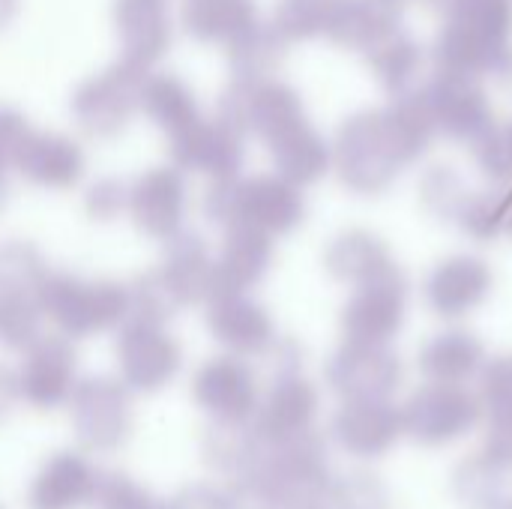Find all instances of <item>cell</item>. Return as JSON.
Segmentation results:
<instances>
[{
	"label": "cell",
	"mask_w": 512,
	"mask_h": 509,
	"mask_svg": "<svg viewBox=\"0 0 512 509\" xmlns=\"http://www.w3.org/2000/svg\"><path fill=\"white\" fill-rule=\"evenodd\" d=\"M483 405L462 384L429 381L402 408L405 435L423 447H444L468 435L480 423Z\"/></svg>",
	"instance_id": "52a82bcc"
},
{
	"label": "cell",
	"mask_w": 512,
	"mask_h": 509,
	"mask_svg": "<svg viewBox=\"0 0 512 509\" xmlns=\"http://www.w3.org/2000/svg\"><path fill=\"white\" fill-rule=\"evenodd\" d=\"M168 509H222V492L207 483H192L177 489Z\"/></svg>",
	"instance_id": "681fc988"
},
{
	"label": "cell",
	"mask_w": 512,
	"mask_h": 509,
	"mask_svg": "<svg viewBox=\"0 0 512 509\" xmlns=\"http://www.w3.org/2000/svg\"><path fill=\"white\" fill-rule=\"evenodd\" d=\"M168 159L183 174L195 171L210 180L237 177L246 165V129L222 114L201 117L192 129L165 138Z\"/></svg>",
	"instance_id": "30bf717a"
},
{
	"label": "cell",
	"mask_w": 512,
	"mask_h": 509,
	"mask_svg": "<svg viewBox=\"0 0 512 509\" xmlns=\"http://www.w3.org/2000/svg\"><path fill=\"white\" fill-rule=\"evenodd\" d=\"M495 288L492 264L480 255L462 252L438 261L426 279V303L435 315L453 321L471 315L477 306L486 303V297Z\"/></svg>",
	"instance_id": "d6986e66"
},
{
	"label": "cell",
	"mask_w": 512,
	"mask_h": 509,
	"mask_svg": "<svg viewBox=\"0 0 512 509\" xmlns=\"http://www.w3.org/2000/svg\"><path fill=\"white\" fill-rule=\"evenodd\" d=\"M420 207L426 216L438 219V222H456L465 201H468V189L462 183V177L450 168V165H435L420 177Z\"/></svg>",
	"instance_id": "8d00e7d4"
},
{
	"label": "cell",
	"mask_w": 512,
	"mask_h": 509,
	"mask_svg": "<svg viewBox=\"0 0 512 509\" xmlns=\"http://www.w3.org/2000/svg\"><path fill=\"white\" fill-rule=\"evenodd\" d=\"M264 147L273 159V171L297 186H312L324 180L333 165L330 141L309 123V117L288 126L285 132L270 138Z\"/></svg>",
	"instance_id": "d4e9b609"
},
{
	"label": "cell",
	"mask_w": 512,
	"mask_h": 509,
	"mask_svg": "<svg viewBox=\"0 0 512 509\" xmlns=\"http://www.w3.org/2000/svg\"><path fill=\"white\" fill-rule=\"evenodd\" d=\"M126 204H129V183L114 174L96 177L81 195V207H84L87 219L102 222V225L120 219L126 213Z\"/></svg>",
	"instance_id": "ee69618b"
},
{
	"label": "cell",
	"mask_w": 512,
	"mask_h": 509,
	"mask_svg": "<svg viewBox=\"0 0 512 509\" xmlns=\"http://www.w3.org/2000/svg\"><path fill=\"white\" fill-rule=\"evenodd\" d=\"M48 270L51 267L33 240H24V237L0 240V282L39 288Z\"/></svg>",
	"instance_id": "60d3db41"
},
{
	"label": "cell",
	"mask_w": 512,
	"mask_h": 509,
	"mask_svg": "<svg viewBox=\"0 0 512 509\" xmlns=\"http://www.w3.org/2000/svg\"><path fill=\"white\" fill-rule=\"evenodd\" d=\"M96 509H168V501L156 498L150 489L135 483L126 474L99 477V489L93 498Z\"/></svg>",
	"instance_id": "f6af8a7d"
},
{
	"label": "cell",
	"mask_w": 512,
	"mask_h": 509,
	"mask_svg": "<svg viewBox=\"0 0 512 509\" xmlns=\"http://www.w3.org/2000/svg\"><path fill=\"white\" fill-rule=\"evenodd\" d=\"M111 24L120 57L153 69L174 45L171 0H111Z\"/></svg>",
	"instance_id": "2e32d148"
},
{
	"label": "cell",
	"mask_w": 512,
	"mask_h": 509,
	"mask_svg": "<svg viewBox=\"0 0 512 509\" xmlns=\"http://www.w3.org/2000/svg\"><path fill=\"white\" fill-rule=\"evenodd\" d=\"M9 204V165L0 159V213Z\"/></svg>",
	"instance_id": "db71d44e"
},
{
	"label": "cell",
	"mask_w": 512,
	"mask_h": 509,
	"mask_svg": "<svg viewBox=\"0 0 512 509\" xmlns=\"http://www.w3.org/2000/svg\"><path fill=\"white\" fill-rule=\"evenodd\" d=\"M396 261L390 255V246L366 228H345L339 231L327 249H324V270L345 285H363L384 270H390Z\"/></svg>",
	"instance_id": "484cf974"
},
{
	"label": "cell",
	"mask_w": 512,
	"mask_h": 509,
	"mask_svg": "<svg viewBox=\"0 0 512 509\" xmlns=\"http://www.w3.org/2000/svg\"><path fill=\"white\" fill-rule=\"evenodd\" d=\"M279 495L258 474H237V480L222 492V509H276Z\"/></svg>",
	"instance_id": "bcb514c9"
},
{
	"label": "cell",
	"mask_w": 512,
	"mask_h": 509,
	"mask_svg": "<svg viewBox=\"0 0 512 509\" xmlns=\"http://www.w3.org/2000/svg\"><path fill=\"white\" fill-rule=\"evenodd\" d=\"M510 462L492 450L462 459L453 471V495L465 509H501L510 501Z\"/></svg>",
	"instance_id": "1f68e13d"
},
{
	"label": "cell",
	"mask_w": 512,
	"mask_h": 509,
	"mask_svg": "<svg viewBox=\"0 0 512 509\" xmlns=\"http://www.w3.org/2000/svg\"><path fill=\"white\" fill-rule=\"evenodd\" d=\"M435 123L417 90L396 96L390 108H366L351 114L333 144V165L339 183L363 198L387 192L396 177L417 162L435 138Z\"/></svg>",
	"instance_id": "6da1fadb"
},
{
	"label": "cell",
	"mask_w": 512,
	"mask_h": 509,
	"mask_svg": "<svg viewBox=\"0 0 512 509\" xmlns=\"http://www.w3.org/2000/svg\"><path fill=\"white\" fill-rule=\"evenodd\" d=\"M18 393L33 411H54L69 402L78 384V351L69 336H39L24 348L18 366Z\"/></svg>",
	"instance_id": "5bb4252c"
},
{
	"label": "cell",
	"mask_w": 512,
	"mask_h": 509,
	"mask_svg": "<svg viewBox=\"0 0 512 509\" xmlns=\"http://www.w3.org/2000/svg\"><path fill=\"white\" fill-rule=\"evenodd\" d=\"M204 306L207 330L228 354L261 357L276 342L273 315L252 294H213Z\"/></svg>",
	"instance_id": "e0dca14e"
},
{
	"label": "cell",
	"mask_w": 512,
	"mask_h": 509,
	"mask_svg": "<svg viewBox=\"0 0 512 509\" xmlns=\"http://www.w3.org/2000/svg\"><path fill=\"white\" fill-rule=\"evenodd\" d=\"M417 366L429 381L441 384H465L468 378L480 375L486 366V348L483 342L468 330H444L432 336L420 354Z\"/></svg>",
	"instance_id": "4dcf8cb0"
},
{
	"label": "cell",
	"mask_w": 512,
	"mask_h": 509,
	"mask_svg": "<svg viewBox=\"0 0 512 509\" xmlns=\"http://www.w3.org/2000/svg\"><path fill=\"white\" fill-rule=\"evenodd\" d=\"M114 360L120 381L132 393H159L183 369V345L174 333L165 330V324L141 321V318H126L117 327V342H114Z\"/></svg>",
	"instance_id": "8992f818"
},
{
	"label": "cell",
	"mask_w": 512,
	"mask_h": 509,
	"mask_svg": "<svg viewBox=\"0 0 512 509\" xmlns=\"http://www.w3.org/2000/svg\"><path fill=\"white\" fill-rule=\"evenodd\" d=\"M480 405L489 414V432L512 438V357H498L483 366Z\"/></svg>",
	"instance_id": "ab89813d"
},
{
	"label": "cell",
	"mask_w": 512,
	"mask_h": 509,
	"mask_svg": "<svg viewBox=\"0 0 512 509\" xmlns=\"http://www.w3.org/2000/svg\"><path fill=\"white\" fill-rule=\"evenodd\" d=\"M399 3H405V0H399ZM429 3H441V0H429Z\"/></svg>",
	"instance_id": "9f6ffc18"
},
{
	"label": "cell",
	"mask_w": 512,
	"mask_h": 509,
	"mask_svg": "<svg viewBox=\"0 0 512 509\" xmlns=\"http://www.w3.org/2000/svg\"><path fill=\"white\" fill-rule=\"evenodd\" d=\"M318 408H321L318 387L309 378H303V372L273 378L267 399L258 405L252 417L255 420L252 429L258 432L264 444H279V441L309 432L318 417Z\"/></svg>",
	"instance_id": "7402d4cb"
},
{
	"label": "cell",
	"mask_w": 512,
	"mask_h": 509,
	"mask_svg": "<svg viewBox=\"0 0 512 509\" xmlns=\"http://www.w3.org/2000/svg\"><path fill=\"white\" fill-rule=\"evenodd\" d=\"M21 402V393H18V375L0 363V423L12 414V408Z\"/></svg>",
	"instance_id": "f907efd6"
},
{
	"label": "cell",
	"mask_w": 512,
	"mask_h": 509,
	"mask_svg": "<svg viewBox=\"0 0 512 509\" xmlns=\"http://www.w3.org/2000/svg\"><path fill=\"white\" fill-rule=\"evenodd\" d=\"M261 438L252 423L213 420L201 438V459L222 474H252L261 459Z\"/></svg>",
	"instance_id": "836d02e7"
},
{
	"label": "cell",
	"mask_w": 512,
	"mask_h": 509,
	"mask_svg": "<svg viewBox=\"0 0 512 509\" xmlns=\"http://www.w3.org/2000/svg\"><path fill=\"white\" fill-rule=\"evenodd\" d=\"M402 27L399 0H342L327 24V39L348 51H366L384 33Z\"/></svg>",
	"instance_id": "83f0119b"
},
{
	"label": "cell",
	"mask_w": 512,
	"mask_h": 509,
	"mask_svg": "<svg viewBox=\"0 0 512 509\" xmlns=\"http://www.w3.org/2000/svg\"><path fill=\"white\" fill-rule=\"evenodd\" d=\"M192 402L219 423H252L261 405V387L246 357L219 354L204 360L192 375Z\"/></svg>",
	"instance_id": "7c38bea8"
},
{
	"label": "cell",
	"mask_w": 512,
	"mask_h": 509,
	"mask_svg": "<svg viewBox=\"0 0 512 509\" xmlns=\"http://www.w3.org/2000/svg\"><path fill=\"white\" fill-rule=\"evenodd\" d=\"M288 39L276 30V24H264L261 18L243 30L237 39H231L225 45L228 54V69H231V81L237 84H258L267 78H276V72L282 69L285 57H288Z\"/></svg>",
	"instance_id": "f546056e"
},
{
	"label": "cell",
	"mask_w": 512,
	"mask_h": 509,
	"mask_svg": "<svg viewBox=\"0 0 512 509\" xmlns=\"http://www.w3.org/2000/svg\"><path fill=\"white\" fill-rule=\"evenodd\" d=\"M417 93L435 123V132H444L453 141L474 144L495 123V108L480 78L438 69L417 87Z\"/></svg>",
	"instance_id": "9c48e42d"
},
{
	"label": "cell",
	"mask_w": 512,
	"mask_h": 509,
	"mask_svg": "<svg viewBox=\"0 0 512 509\" xmlns=\"http://www.w3.org/2000/svg\"><path fill=\"white\" fill-rule=\"evenodd\" d=\"M39 288L0 282V345L9 351H24L42 336V309Z\"/></svg>",
	"instance_id": "d590c367"
},
{
	"label": "cell",
	"mask_w": 512,
	"mask_h": 509,
	"mask_svg": "<svg viewBox=\"0 0 512 509\" xmlns=\"http://www.w3.org/2000/svg\"><path fill=\"white\" fill-rule=\"evenodd\" d=\"M99 489L96 468L72 450L54 453L27 489V509H81Z\"/></svg>",
	"instance_id": "cb8c5ba5"
},
{
	"label": "cell",
	"mask_w": 512,
	"mask_h": 509,
	"mask_svg": "<svg viewBox=\"0 0 512 509\" xmlns=\"http://www.w3.org/2000/svg\"><path fill=\"white\" fill-rule=\"evenodd\" d=\"M36 297L42 318L72 342L117 330L129 318V285L105 276L84 279L72 270H48Z\"/></svg>",
	"instance_id": "3957f363"
},
{
	"label": "cell",
	"mask_w": 512,
	"mask_h": 509,
	"mask_svg": "<svg viewBox=\"0 0 512 509\" xmlns=\"http://www.w3.org/2000/svg\"><path fill=\"white\" fill-rule=\"evenodd\" d=\"M501 509H512V498H510V501H507V504H504V507H501Z\"/></svg>",
	"instance_id": "11a10c76"
},
{
	"label": "cell",
	"mask_w": 512,
	"mask_h": 509,
	"mask_svg": "<svg viewBox=\"0 0 512 509\" xmlns=\"http://www.w3.org/2000/svg\"><path fill=\"white\" fill-rule=\"evenodd\" d=\"M162 261L156 264V273L162 285L168 288L177 309H189L198 303H207L213 291V255L207 240L198 231L183 228L168 243H162Z\"/></svg>",
	"instance_id": "603a6c76"
},
{
	"label": "cell",
	"mask_w": 512,
	"mask_h": 509,
	"mask_svg": "<svg viewBox=\"0 0 512 509\" xmlns=\"http://www.w3.org/2000/svg\"><path fill=\"white\" fill-rule=\"evenodd\" d=\"M267 357H270V369H273V378H285V375H300L303 372V345L297 339H279L267 348Z\"/></svg>",
	"instance_id": "c3c4849f"
},
{
	"label": "cell",
	"mask_w": 512,
	"mask_h": 509,
	"mask_svg": "<svg viewBox=\"0 0 512 509\" xmlns=\"http://www.w3.org/2000/svg\"><path fill=\"white\" fill-rule=\"evenodd\" d=\"M276 237L258 231V228H246V225H231L225 228L219 255L213 258V294H249L252 288H258L273 261H276ZM207 297V300H210Z\"/></svg>",
	"instance_id": "44dd1931"
},
{
	"label": "cell",
	"mask_w": 512,
	"mask_h": 509,
	"mask_svg": "<svg viewBox=\"0 0 512 509\" xmlns=\"http://www.w3.org/2000/svg\"><path fill=\"white\" fill-rule=\"evenodd\" d=\"M408 309V279L393 264L381 276L357 285L351 300L339 315V327L345 342H369L390 345V339L402 330Z\"/></svg>",
	"instance_id": "8fae6325"
},
{
	"label": "cell",
	"mask_w": 512,
	"mask_h": 509,
	"mask_svg": "<svg viewBox=\"0 0 512 509\" xmlns=\"http://www.w3.org/2000/svg\"><path fill=\"white\" fill-rule=\"evenodd\" d=\"M402 360L390 345L342 342V348L327 360L324 378L336 396L348 399H390L402 384Z\"/></svg>",
	"instance_id": "9a60e30c"
},
{
	"label": "cell",
	"mask_w": 512,
	"mask_h": 509,
	"mask_svg": "<svg viewBox=\"0 0 512 509\" xmlns=\"http://www.w3.org/2000/svg\"><path fill=\"white\" fill-rule=\"evenodd\" d=\"M456 225L477 243H498L512 237V186L492 183L483 192H471Z\"/></svg>",
	"instance_id": "e575fe53"
},
{
	"label": "cell",
	"mask_w": 512,
	"mask_h": 509,
	"mask_svg": "<svg viewBox=\"0 0 512 509\" xmlns=\"http://www.w3.org/2000/svg\"><path fill=\"white\" fill-rule=\"evenodd\" d=\"M18 9H21V0H0V33L18 18Z\"/></svg>",
	"instance_id": "f5cc1de1"
},
{
	"label": "cell",
	"mask_w": 512,
	"mask_h": 509,
	"mask_svg": "<svg viewBox=\"0 0 512 509\" xmlns=\"http://www.w3.org/2000/svg\"><path fill=\"white\" fill-rule=\"evenodd\" d=\"M339 3L342 0H279L273 24L288 42H306L327 33V24Z\"/></svg>",
	"instance_id": "74e56055"
},
{
	"label": "cell",
	"mask_w": 512,
	"mask_h": 509,
	"mask_svg": "<svg viewBox=\"0 0 512 509\" xmlns=\"http://www.w3.org/2000/svg\"><path fill=\"white\" fill-rule=\"evenodd\" d=\"M66 405L72 432L81 447L96 453H114L129 444L135 429V408L132 390L120 378H81Z\"/></svg>",
	"instance_id": "5b68a950"
},
{
	"label": "cell",
	"mask_w": 512,
	"mask_h": 509,
	"mask_svg": "<svg viewBox=\"0 0 512 509\" xmlns=\"http://www.w3.org/2000/svg\"><path fill=\"white\" fill-rule=\"evenodd\" d=\"M252 474L264 477L270 489L279 495V501L306 498V495L321 498L330 483L327 444L315 429L294 435L288 441H279V444H264L261 459Z\"/></svg>",
	"instance_id": "4fadbf2b"
},
{
	"label": "cell",
	"mask_w": 512,
	"mask_h": 509,
	"mask_svg": "<svg viewBox=\"0 0 512 509\" xmlns=\"http://www.w3.org/2000/svg\"><path fill=\"white\" fill-rule=\"evenodd\" d=\"M141 111L156 129H162L165 138L192 129L204 117L195 90L177 72H153V69L141 84Z\"/></svg>",
	"instance_id": "4316f807"
},
{
	"label": "cell",
	"mask_w": 512,
	"mask_h": 509,
	"mask_svg": "<svg viewBox=\"0 0 512 509\" xmlns=\"http://www.w3.org/2000/svg\"><path fill=\"white\" fill-rule=\"evenodd\" d=\"M321 498L330 509H390V492L372 471H348L342 477H330Z\"/></svg>",
	"instance_id": "f35d334b"
},
{
	"label": "cell",
	"mask_w": 512,
	"mask_h": 509,
	"mask_svg": "<svg viewBox=\"0 0 512 509\" xmlns=\"http://www.w3.org/2000/svg\"><path fill=\"white\" fill-rule=\"evenodd\" d=\"M369 69L375 72V78L393 93V96H405L411 90H417L423 84V48L402 30H390L384 33L375 45H369L363 51Z\"/></svg>",
	"instance_id": "d6a6232c"
},
{
	"label": "cell",
	"mask_w": 512,
	"mask_h": 509,
	"mask_svg": "<svg viewBox=\"0 0 512 509\" xmlns=\"http://www.w3.org/2000/svg\"><path fill=\"white\" fill-rule=\"evenodd\" d=\"M33 129L36 126L30 123V117L21 108H15L9 102H0V159L9 168H12L18 150L24 147V141L33 135Z\"/></svg>",
	"instance_id": "7dc6e473"
},
{
	"label": "cell",
	"mask_w": 512,
	"mask_h": 509,
	"mask_svg": "<svg viewBox=\"0 0 512 509\" xmlns=\"http://www.w3.org/2000/svg\"><path fill=\"white\" fill-rule=\"evenodd\" d=\"M126 216L138 234L156 243H168L186 228L189 186L177 165H153L129 183Z\"/></svg>",
	"instance_id": "ba28073f"
},
{
	"label": "cell",
	"mask_w": 512,
	"mask_h": 509,
	"mask_svg": "<svg viewBox=\"0 0 512 509\" xmlns=\"http://www.w3.org/2000/svg\"><path fill=\"white\" fill-rule=\"evenodd\" d=\"M405 435L402 408L390 399H348L330 420V438L348 456L378 459Z\"/></svg>",
	"instance_id": "ac0fdd59"
},
{
	"label": "cell",
	"mask_w": 512,
	"mask_h": 509,
	"mask_svg": "<svg viewBox=\"0 0 512 509\" xmlns=\"http://www.w3.org/2000/svg\"><path fill=\"white\" fill-rule=\"evenodd\" d=\"M147 72L150 69L117 57L111 66L78 81L69 96V114L75 126L96 141L120 138L141 111V84Z\"/></svg>",
	"instance_id": "277c9868"
},
{
	"label": "cell",
	"mask_w": 512,
	"mask_h": 509,
	"mask_svg": "<svg viewBox=\"0 0 512 509\" xmlns=\"http://www.w3.org/2000/svg\"><path fill=\"white\" fill-rule=\"evenodd\" d=\"M201 213L219 228L246 225L270 237H285L297 231L306 219L303 186L285 180L282 174H252L213 180L204 192Z\"/></svg>",
	"instance_id": "7a4b0ae2"
},
{
	"label": "cell",
	"mask_w": 512,
	"mask_h": 509,
	"mask_svg": "<svg viewBox=\"0 0 512 509\" xmlns=\"http://www.w3.org/2000/svg\"><path fill=\"white\" fill-rule=\"evenodd\" d=\"M180 30L201 45H228L258 21L255 0H180Z\"/></svg>",
	"instance_id": "f1b7e54d"
},
{
	"label": "cell",
	"mask_w": 512,
	"mask_h": 509,
	"mask_svg": "<svg viewBox=\"0 0 512 509\" xmlns=\"http://www.w3.org/2000/svg\"><path fill=\"white\" fill-rule=\"evenodd\" d=\"M129 285V318L153 321V324H168L180 309L174 306L168 288L162 285L156 267L138 273Z\"/></svg>",
	"instance_id": "7bdbcfd3"
},
{
	"label": "cell",
	"mask_w": 512,
	"mask_h": 509,
	"mask_svg": "<svg viewBox=\"0 0 512 509\" xmlns=\"http://www.w3.org/2000/svg\"><path fill=\"white\" fill-rule=\"evenodd\" d=\"M477 168L498 186H512V120L492 123L474 144H471Z\"/></svg>",
	"instance_id": "b9f144b4"
},
{
	"label": "cell",
	"mask_w": 512,
	"mask_h": 509,
	"mask_svg": "<svg viewBox=\"0 0 512 509\" xmlns=\"http://www.w3.org/2000/svg\"><path fill=\"white\" fill-rule=\"evenodd\" d=\"M276 509H330L324 504V498H318V495H306V498H285V501H279V507Z\"/></svg>",
	"instance_id": "816d5d0a"
},
{
	"label": "cell",
	"mask_w": 512,
	"mask_h": 509,
	"mask_svg": "<svg viewBox=\"0 0 512 509\" xmlns=\"http://www.w3.org/2000/svg\"><path fill=\"white\" fill-rule=\"evenodd\" d=\"M12 171L36 189L69 192L87 174V153L72 135L33 129V135L18 150Z\"/></svg>",
	"instance_id": "ffe728a7"
}]
</instances>
